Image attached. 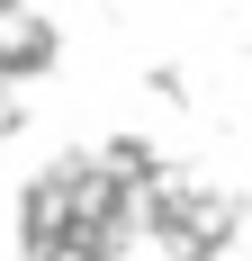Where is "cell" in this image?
Returning <instances> with one entry per match:
<instances>
[{"label": "cell", "instance_id": "obj_1", "mask_svg": "<svg viewBox=\"0 0 252 261\" xmlns=\"http://www.w3.org/2000/svg\"><path fill=\"white\" fill-rule=\"evenodd\" d=\"M54 54V27L36 18V0H0V72H36Z\"/></svg>", "mask_w": 252, "mask_h": 261}]
</instances>
